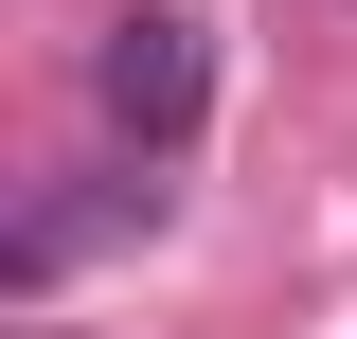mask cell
I'll use <instances>...</instances> for the list:
<instances>
[{
    "label": "cell",
    "mask_w": 357,
    "mask_h": 339,
    "mask_svg": "<svg viewBox=\"0 0 357 339\" xmlns=\"http://www.w3.org/2000/svg\"><path fill=\"white\" fill-rule=\"evenodd\" d=\"M197 89H215L197 18H161V0H143V18H107V54H89V107H107L143 161H161V143H197Z\"/></svg>",
    "instance_id": "6da1fadb"
}]
</instances>
